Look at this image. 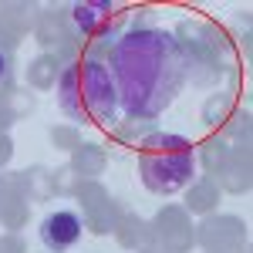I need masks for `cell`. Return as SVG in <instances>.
<instances>
[{
  "label": "cell",
  "instance_id": "obj_13",
  "mask_svg": "<svg viewBox=\"0 0 253 253\" xmlns=\"http://www.w3.org/2000/svg\"><path fill=\"white\" fill-rule=\"evenodd\" d=\"M61 71H64V61L54 58V54H38V58L27 64L24 71V81L31 91H47V88H58Z\"/></svg>",
  "mask_w": 253,
  "mask_h": 253
},
{
  "label": "cell",
  "instance_id": "obj_27",
  "mask_svg": "<svg viewBox=\"0 0 253 253\" xmlns=\"http://www.w3.org/2000/svg\"><path fill=\"white\" fill-rule=\"evenodd\" d=\"M142 253H166V250H159V247H152V243H149V247H145Z\"/></svg>",
  "mask_w": 253,
  "mask_h": 253
},
{
  "label": "cell",
  "instance_id": "obj_19",
  "mask_svg": "<svg viewBox=\"0 0 253 253\" xmlns=\"http://www.w3.org/2000/svg\"><path fill=\"white\" fill-rule=\"evenodd\" d=\"M152 132V122H135V118H118V125L112 128V138H115L118 145H135L138 149V142Z\"/></svg>",
  "mask_w": 253,
  "mask_h": 253
},
{
  "label": "cell",
  "instance_id": "obj_17",
  "mask_svg": "<svg viewBox=\"0 0 253 253\" xmlns=\"http://www.w3.org/2000/svg\"><path fill=\"white\" fill-rule=\"evenodd\" d=\"M122 206H118L115 199L108 196L105 203H98L95 210H88V213H81V223L91 230L95 236H108V233H115V226L122 223Z\"/></svg>",
  "mask_w": 253,
  "mask_h": 253
},
{
  "label": "cell",
  "instance_id": "obj_25",
  "mask_svg": "<svg viewBox=\"0 0 253 253\" xmlns=\"http://www.w3.org/2000/svg\"><path fill=\"white\" fill-rule=\"evenodd\" d=\"M0 253H27V247L17 233H3L0 236Z\"/></svg>",
  "mask_w": 253,
  "mask_h": 253
},
{
  "label": "cell",
  "instance_id": "obj_2",
  "mask_svg": "<svg viewBox=\"0 0 253 253\" xmlns=\"http://www.w3.org/2000/svg\"><path fill=\"white\" fill-rule=\"evenodd\" d=\"M172 41L182 54L186 78L196 88H213L219 81H230V91H236L240 64L226 27H219L213 17H182L172 31Z\"/></svg>",
  "mask_w": 253,
  "mask_h": 253
},
{
  "label": "cell",
  "instance_id": "obj_26",
  "mask_svg": "<svg viewBox=\"0 0 253 253\" xmlns=\"http://www.w3.org/2000/svg\"><path fill=\"white\" fill-rule=\"evenodd\" d=\"M10 156H14V142H10V135H3V132H0V169L10 162Z\"/></svg>",
  "mask_w": 253,
  "mask_h": 253
},
{
  "label": "cell",
  "instance_id": "obj_22",
  "mask_svg": "<svg viewBox=\"0 0 253 253\" xmlns=\"http://www.w3.org/2000/svg\"><path fill=\"white\" fill-rule=\"evenodd\" d=\"M78 182H81V175L71 166H58L51 172V196H75L78 193Z\"/></svg>",
  "mask_w": 253,
  "mask_h": 253
},
{
  "label": "cell",
  "instance_id": "obj_18",
  "mask_svg": "<svg viewBox=\"0 0 253 253\" xmlns=\"http://www.w3.org/2000/svg\"><path fill=\"white\" fill-rule=\"evenodd\" d=\"M230 152H233V142H226L219 132H210L206 142H199V145H196V166H203V172L213 175L216 169L230 159Z\"/></svg>",
  "mask_w": 253,
  "mask_h": 253
},
{
  "label": "cell",
  "instance_id": "obj_1",
  "mask_svg": "<svg viewBox=\"0 0 253 253\" xmlns=\"http://www.w3.org/2000/svg\"><path fill=\"white\" fill-rule=\"evenodd\" d=\"M108 71L115 78L118 108L135 122H156L186 84V68L172 31L152 24L125 27L108 54Z\"/></svg>",
  "mask_w": 253,
  "mask_h": 253
},
{
  "label": "cell",
  "instance_id": "obj_14",
  "mask_svg": "<svg viewBox=\"0 0 253 253\" xmlns=\"http://www.w3.org/2000/svg\"><path fill=\"white\" fill-rule=\"evenodd\" d=\"M115 240H118L122 250L142 253L149 243H152V226H149L138 213H122V223L115 226Z\"/></svg>",
  "mask_w": 253,
  "mask_h": 253
},
{
  "label": "cell",
  "instance_id": "obj_12",
  "mask_svg": "<svg viewBox=\"0 0 253 253\" xmlns=\"http://www.w3.org/2000/svg\"><path fill=\"white\" fill-rule=\"evenodd\" d=\"M10 186L20 199H34V203H44L51 199V169L44 166H31V169H20V172L10 175Z\"/></svg>",
  "mask_w": 253,
  "mask_h": 253
},
{
  "label": "cell",
  "instance_id": "obj_5",
  "mask_svg": "<svg viewBox=\"0 0 253 253\" xmlns=\"http://www.w3.org/2000/svg\"><path fill=\"white\" fill-rule=\"evenodd\" d=\"M34 41L41 44V54H54L64 64L81 58V41L68 17V7H44L34 24Z\"/></svg>",
  "mask_w": 253,
  "mask_h": 253
},
{
  "label": "cell",
  "instance_id": "obj_8",
  "mask_svg": "<svg viewBox=\"0 0 253 253\" xmlns=\"http://www.w3.org/2000/svg\"><path fill=\"white\" fill-rule=\"evenodd\" d=\"M81 230H84V223H81L78 213L58 210V213H47L41 219V243L51 253H68V250L78 247Z\"/></svg>",
  "mask_w": 253,
  "mask_h": 253
},
{
  "label": "cell",
  "instance_id": "obj_16",
  "mask_svg": "<svg viewBox=\"0 0 253 253\" xmlns=\"http://www.w3.org/2000/svg\"><path fill=\"white\" fill-rule=\"evenodd\" d=\"M105 162H108V149L98 145V142H81L78 149L71 152V169L81 175V179H95L98 172H105Z\"/></svg>",
  "mask_w": 253,
  "mask_h": 253
},
{
  "label": "cell",
  "instance_id": "obj_21",
  "mask_svg": "<svg viewBox=\"0 0 253 253\" xmlns=\"http://www.w3.org/2000/svg\"><path fill=\"white\" fill-rule=\"evenodd\" d=\"M108 199V189L98 182V179H81L78 182V193H75V203L81 206V213H88V210H95L98 203H105Z\"/></svg>",
  "mask_w": 253,
  "mask_h": 253
},
{
  "label": "cell",
  "instance_id": "obj_7",
  "mask_svg": "<svg viewBox=\"0 0 253 253\" xmlns=\"http://www.w3.org/2000/svg\"><path fill=\"white\" fill-rule=\"evenodd\" d=\"M196 243L206 253H243L250 247V236L240 216H206L196 230Z\"/></svg>",
  "mask_w": 253,
  "mask_h": 253
},
{
  "label": "cell",
  "instance_id": "obj_3",
  "mask_svg": "<svg viewBox=\"0 0 253 253\" xmlns=\"http://www.w3.org/2000/svg\"><path fill=\"white\" fill-rule=\"evenodd\" d=\"M58 105L71 125H98L112 132L118 125V91L108 64L98 58H78L64 64L58 81Z\"/></svg>",
  "mask_w": 253,
  "mask_h": 253
},
{
  "label": "cell",
  "instance_id": "obj_20",
  "mask_svg": "<svg viewBox=\"0 0 253 253\" xmlns=\"http://www.w3.org/2000/svg\"><path fill=\"white\" fill-rule=\"evenodd\" d=\"M27 216H31V206H27V199H20L17 193L10 196L7 203H3V210H0V223L10 230V233H17L20 226L27 223Z\"/></svg>",
  "mask_w": 253,
  "mask_h": 253
},
{
  "label": "cell",
  "instance_id": "obj_9",
  "mask_svg": "<svg viewBox=\"0 0 253 253\" xmlns=\"http://www.w3.org/2000/svg\"><path fill=\"white\" fill-rule=\"evenodd\" d=\"M219 193H250V145H233L230 159L213 172Z\"/></svg>",
  "mask_w": 253,
  "mask_h": 253
},
{
  "label": "cell",
  "instance_id": "obj_23",
  "mask_svg": "<svg viewBox=\"0 0 253 253\" xmlns=\"http://www.w3.org/2000/svg\"><path fill=\"white\" fill-rule=\"evenodd\" d=\"M51 145L54 149H64V152H75L81 145V132H78V125H51Z\"/></svg>",
  "mask_w": 253,
  "mask_h": 253
},
{
  "label": "cell",
  "instance_id": "obj_15",
  "mask_svg": "<svg viewBox=\"0 0 253 253\" xmlns=\"http://www.w3.org/2000/svg\"><path fill=\"white\" fill-rule=\"evenodd\" d=\"M236 108H240V95L236 91H216L203 101V122L210 132H223V125L230 122Z\"/></svg>",
  "mask_w": 253,
  "mask_h": 253
},
{
  "label": "cell",
  "instance_id": "obj_4",
  "mask_svg": "<svg viewBox=\"0 0 253 253\" xmlns=\"http://www.w3.org/2000/svg\"><path fill=\"white\" fill-rule=\"evenodd\" d=\"M135 166L142 175V186L156 196L182 193L196 175V145L186 135L175 132H149L135 149Z\"/></svg>",
  "mask_w": 253,
  "mask_h": 253
},
{
  "label": "cell",
  "instance_id": "obj_24",
  "mask_svg": "<svg viewBox=\"0 0 253 253\" xmlns=\"http://www.w3.org/2000/svg\"><path fill=\"white\" fill-rule=\"evenodd\" d=\"M10 78H14V51L0 47V88H7Z\"/></svg>",
  "mask_w": 253,
  "mask_h": 253
},
{
  "label": "cell",
  "instance_id": "obj_6",
  "mask_svg": "<svg viewBox=\"0 0 253 253\" xmlns=\"http://www.w3.org/2000/svg\"><path fill=\"white\" fill-rule=\"evenodd\" d=\"M152 226V247L166 253H189L196 243V226L182 206H162Z\"/></svg>",
  "mask_w": 253,
  "mask_h": 253
},
{
  "label": "cell",
  "instance_id": "obj_11",
  "mask_svg": "<svg viewBox=\"0 0 253 253\" xmlns=\"http://www.w3.org/2000/svg\"><path fill=\"white\" fill-rule=\"evenodd\" d=\"M219 186L213 175H196L193 182L186 186V213H199V216H213L219 206Z\"/></svg>",
  "mask_w": 253,
  "mask_h": 253
},
{
  "label": "cell",
  "instance_id": "obj_10",
  "mask_svg": "<svg viewBox=\"0 0 253 253\" xmlns=\"http://www.w3.org/2000/svg\"><path fill=\"white\" fill-rule=\"evenodd\" d=\"M34 105H38V98H34V91H31L27 84H24V88H17V84L0 88V132L7 135V128H10L14 122L31 115Z\"/></svg>",
  "mask_w": 253,
  "mask_h": 253
}]
</instances>
